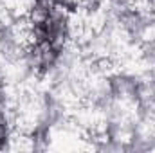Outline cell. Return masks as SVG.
I'll return each instance as SVG.
<instances>
[{"label": "cell", "mask_w": 155, "mask_h": 153, "mask_svg": "<svg viewBox=\"0 0 155 153\" xmlns=\"http://www.w3.org/2000/svg\"><path fill=\"white\" fill-rule=\"evenodd\" d=\"M5 141V121H4V117L0 114V144Z\"/></svg>", "instance_id": "6da1fadb"}]
</instances>
